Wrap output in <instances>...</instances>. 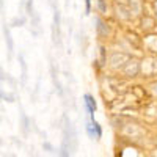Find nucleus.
<instances>
[{
	"mask_svg": "<svg viewBox=\"0 0 157 157\" xmlns=\"http://www.w3.org/2000/svg\"><path fill=\"white\" fill-rule=\"evenodd\" d=\"M90 9V0H86V11Z\"/></svg>",
	"mask_w": 157,
	"mask_h": 157,
	"instance_id": "nucleus-2",
	"label": "nucleus"
},
{
	"mask_svg": "<svg viewBox=\"0 0 157 157\" xmlns=\"http://www.w3.org/2000/svg\"><path fill=\"white\" fill-rule=\"evenodd\" d=\"M85 104H86V108H88L90 115L93 116V113H94V110H96V102L93 101V98L90 94H85Z\"/></svg>",
	"mask_w": 157,
	"mask_h": 157,
	"instance_id": "nucleus-1",
	"label": "nucleus"
}]
</instances>
